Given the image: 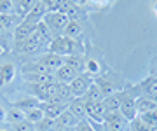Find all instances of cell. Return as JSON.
Segmentation results:
<instances>
[{"label":"cell","mask_w":157,"mask_h":131,"mask_svg":"<svg viewBox=\"0 0 157 131\" xmlns=\"http://www.w3.org/2000/svg\"><path fill=\"white\" fill-rule=\"evenodd\" d=\"M80 33H82V28H80L78 21H68V25L65 26V30H63V35L68 37V39H72V40L78 39Z\"/></svg>","instance_id":"603a6c76"},{"label":"cell","mask_w":157,"mask_h":131,"mask_svg":"<svg viewBox=\"0 0 157 131\" xmlns=\"http://www.w3.org/2000/svg\"><path fill=\"white\" fill-rule=\"evenodd\" d=\"M78 121L73 117L68 110H65V112H61V115L59 117H56V128H75V124H77Z\"/></svg>","instance_id":"7402d4cb"},{"label":"cell","mask_w":157,"mask_h":131,"mask_svg":"<svg viewBox=\"0 0 157 131\" xmlns=\"http://www.w3.org/2000/svg\"><path fill=\"white\" fill-rule=\"evenodd\" d=\"M9 129H11V131H37V129H35V126L32 124V122H28L26 119L11 124V128H9Z\"/></svg>","instance_id":"f1b7e54d"},{"label":"cell","mask_w":157,"mask_h":131,"mask_svg":"<svg viewBox=\"0 0 157 131\" xmlns=\"http://www.w3.org/2000/svg\"><path fill=\"white\" fill-rule=\"evenodd\" d=\"M157 108V100L155 98H150V96H145V94H140L136 98V114L141 115V114H147Z\"/></svg>","instance_id":"4fadbf2b"},{"label":"cell","mask_w":157,"mask_h":131,"mask_svg":"<svg viewBox=\"0 0 157 131\" xmlns=\"http://www.w3.org/2000/svg\"><path fill=\"white\" fill-rule=\"evenodd\" d=\"M105 131H126L128 129V121L124 119L121 112L105 117Z\"/></svg>","instance_id":"ba28073f"},{"label":"cell","mask_w":157,"mask_h":131,"mask_svg":"<svg viewBox=\"0 0 157 131\" xmlns=\"http://www.w3.org/2000/svg\"><path fill=\"white\" fill-rule=\"evenodd\" d=\"M14 107L21 108L23 112H28V110H32V108H35V107H40V102L35 96L28 94V96H25V98H19Z\"/></svg>","instance_id":"ffe728a7"},{"label":"cell","mask_w":157,"mask_h":131,"mask_svg":"<svg viewBox=\"0 0 157 131\" xmlns=\"http://www.w3.org/2000/svg\"><path fill=\"white\" fill-rule=\"evenodd\" d=\"M42 44H45V42L42 40V37H40V35L33 30V33L30 35L28 39L21 44V46H17L16 51H19V52H33V51H37Z\"/></svg>","instance_id":"30bf717a"},{"label":"cell","mask_w":157,"mask_h":131,"mask_svg":"<svg viewBox=\"0 0 157 131\" xmlns=\"http://www.w3.org/2000/svg\"><path fill=\"white\" fill-rule=\"evenodd\" d=\"M14 12V2L12 0H0V14H12Z\"/></svg>","instance_id":"1f68e13d"},{"label":"cell","mask_w":157,"mask_h":131,"mask_svg":"<svg viewBox=\"0 0 157 131\" xmlns=\"http://www.w3.org/2000/svg\"><path fill=\"white\" fill-rule=\"evenodd\" d=\"M6 32L7 30L0 25V46H2V49H6V46H7V40H6Z\"/></svg>","instance_id":"e575fe53"},{"label":"cell","mask_w":157,"mask_h":131,"mask_svg":"<svg viewBox=\"0 0 157 131\" xmlns=\"http://www.w3.org/2000/svg\"><path fill=\"white\" fill-rule=\"evenodd\" d=\"M39 61L49 70L51 74H54L61 65H65V58L58 56V54H52V52H47V54H42V56L39 58Z\"/></svg>","instance_id":"9c48e42d"},{"label":"cell","mask_w":157,"mask_h":131,"mask_svg":"<svg viewBox=\"0 0 157 131\" xmlns=\"http://www.w3.org/2000/svg\"><path fill=\"white\" fill-rule=\"evenodd\" d=\"M45 14H47V9H45V6L39 0V2H37V4L32 7V11H30L28 14L25 16V19H23V21H25L26 25H30V26H33V28H35V26H37V25H39L42 19H44Z\"/></svg>","instance_id":"5b68a950"},{"label":"cell","mask_w":157,"mask_h":131,"mask_svg":"<svg viewBox=\"0 0 157 131\" xmlns=\"http://www.w3.org/2000/svg\"><path fill=\"white\" fill-rule=\"evenodd\" d=\"M37 131H54L56 129V119H51V117H42V121H39L35 124Z\"/></svg>","instance_id":"484cf974"},{"label":"cell","mask_w":157,"mask_h":131,"mask_svg":"<svg viewBox=\"0 0 157 131\" xmlns=\"http://www.w3.org/2000/svg\"><path fill=\"white\" fill-rule=\"evenodd\" d=\"M65 65H68L72 70H75V74H84L86 72V60L80 54H70L65 58Z\"/></svg>","instance_id":"e0dca14e"},{"label":"cell","mask_w":157,"mask_h":131,"mask_svg":"<svg viewBox=\"0 0 157 131\" xmlns=\"http://www.w3.org/2000/svg\"><path fill=\"white\" fill-rule=\"evenodd\" d=\"M86 115H87L91 121L103 124V122H105V117H107L103 102H100V103H86Z\"/></svg>","instance_id":"52a82bcc"},{"label":"cell","mask_w":157,"mask_h":131,"mask_svg":"<svg viewBox=\"0 0 157 131\" xmlns=\"http://www.w3.org/2000/svg\"><path fill=\"white\" fill-rule=\"evenodd\" d=\"M37 2H39V0H17V6H14L16 16H19L21 19H25V16L32 11V7H33Z\"/></svg>","instance_id":"d6986e66"},{"label":"cell","mask_w":157,"mask_h":131,"mask_svg":"<svg viewBox=\"0 0 157 131\" xmlns=\"http://www.w3.org/2000/svg\"><path fill=\"white\" fill-rule=\"evenodd\" d=\"M73 131H94V126H93V122H89L87 119H82L75 124Z\"/></svg>","instance_id":"d6a6232c"},{"label":"cell","mask_w":157,"mask_h":131,"mask_svg":"<svg viewBox=\"0 0 157 131\" xmlns=\"http://www.w3.org/2000/svg\"><path fill=\"white\" fill-rule=\"evenodd\" d=\"M143 94L157 100V79L155 77H148V79L143 82Z\"/></svg>","instance_id":"cb8c5ba5"},{"label":"cell","mask_w":157,"mask_h":131,"mask_svg":"<svg viewBox=\"0 0 157 131\" xmlns=\"http://www.w3.org/2000/svg\"><path fill=\"white\" fill-rule=\"evenodd\" d=\"M14 75H16V70H14V67H12L11 63L2 65V67H0V86L9 84V82L14 79Z\"/></svg>","instance_id":"44dd1931"},{"label":"cell","mask_w":157,"mask_h":131,"mask_svg":"<svg viewBox=\"0 0 157 131\" xmlns=\"http://www.w3.org/2000/svg\"><path fill=\"white\" fill-rule=\"evenodd\" d=\"M145 124L152 126L154 129H157V108H154V110H150V112H147V114H141L138 115Z\"/></svg>","instance_id":"83f0119b"},{"label":"cell","mask_w":157,"mask_h":131,"mask_svg":"<svg viewBox=\"0 0 157 131\" xmlns=\"http://www.w3.org/2000/svg\"><path fill=\"white\" fill-rule=\"evenodd\" d=\"M68 112L75 117L77 121H82V119H87V115H86V102L82 98H73L68 102Z\"/></svg>","instance_id":"7c38bea8"},{"label":"cell","mask_w":157,"mask_h":131,"mask_svg":"<svg viewBox=\"0 0 157 131\" xmlns=\"http://www.w3.org/2000/svg\"><path fill=\"white\" fill-rule=\"evenodd\" d=\"M0 131H7V129H0Z\"/></svg>","instance_id":"74e56055"},{"label":"cell","mask_w":157,"mask_h":131,"mask_svg":"<svg viewBox=\"0 0 157 131\" xmlns=\"http://www.w3.org/2000/svg\"><path fill=\"white\" fill-rule=\"evenodd\" d=\"M33 26H30V25H26L25 21H21V23L16 26V30H14V46H21L25 40L28 39L30 35L33 33Z\"/></svg>","instance_id":"2e32d148"},{"label":"cell","mask_w":157,"mask_h":131,"mask_svg":"<svg viewBox=\"0 0 157 131\" xmlns=\"http://www.w3.org/2000/svg\"><path fill=\"white\" fill-rule=\"evenodd\" d=\"M40 2L45 6L47 12H56V11H59V6H61L63 0H40Z\"/></svg>","instance_id":"4dcf8cb0"},{"label":"cell","mask_w":157,"mask_h":131,"mask_svg":"<svg viewBox=\"0 0 157 131\" xmlns=\"http://www.w3.org/2000/svg\"><path fill=\"white\" fill-rule=\"evenodd\" d=\"M12 23H14V16H12V14H0V25L6 30L11 28Z\"/></svg>","instance_id":"836d02e7"},{"label":"cell","mask_w":157,"mask_h":131,"mask_svg":"<svg viewBox=\"0 0 157 131\" xmlns=\"http://www.w3.org/2000/svg\"><path fill=\"white\" fill-rule=\"evenodd\" d=\"M0 121H6V110L0 107Z\"/></svg>","instance_id":"d590c367"},{"label":"cell","mask_w":157,"mask_h":131,"mask_svg":"<svg viewBox=\"0 0 157 131\" xmlns=\"http://www.w3.org/2000/svg\"><path fill=\"white\" fill-rule=\"evenodd\" d=\"M59 12L68 17V21H77L78 16H80V9L73 0H63L61 6H59Z\"/></svg>","instance_id":"5bb4252c"},{"label":"cell","mask_w":157,"mask_h":131,"mask_svg":"<svg viewBox=\"0 0 157 131\" xmlns=\"http://www.w3.org/2000/svg\"><path fill=\"white\" fill-rule=\"evenodd\" d=\"M121 102H122V93L121 91H115L112 94H108L107 98H103V107H105V112L107 115H112V114H117L119 108H121Z\"/></svg>","instance_id":"8fae6325"},{"label":"cell","mask_w":157,"mask_h":131,"mask_svg":"<svg viewBox=\"0 0 157 131\" xmlns=\"http://www.w3.org/2000/svg\"><path fill=\"white\" fill-rule=\"evenodd\" d=\"M121 93H122V102H121L119 112L128 122H131L133 119L138 117V114H136V98L128 91H121Z\"/></svg>","instance_id":"3957f363"},{"label":"cell","mask_w":157,"mask_h":131,"mask_svg":"<svg viewBox=\"0 0 157 131\" xmlns=\"http://www.w3.org/2000/svg\"><path fill=\"white\" fill-rule=\"evenodd\" d=\"M49 52L58 54V56H63V58L70 56V54H75V40L68 39L65 35L54 37L49 42Z\"/></svg>","instance_id":"7a4b0ae2"},{"label":"cell","mask_w":157,"mask_h":131,"mask_svg":"<svg viewBox=\"0 0 157 131\" xmlns=\"http://www.w3.org/2000/svg\"><path fill=\"white\" fill-rule=\"evenodd\" d=\"M42 21H44V25L49 28L51 35H52V39H54V37L63 35V30H65V26L68 25V17L65 16V14H61L59 11H56V12H47Z\"/></svg>","instance_id":"6da1fadb"},{"label":"cell","mask_w":157,"mask_h":131,"mask_svg":"<svg viewBox=\"0 0 157 131\" xmlns=\"http://www.w3.org/2000/svg\"><path fill=\"white\" fill-rule=\"evenodd\" d=\"M103 93H101V89L98 87V84H94V80H93V84L89 86V89L86 91V94L82 96V100H84L86 103H100L103 102Z\"/></svg>","instance_id":"ac0fdd59"},{"label":"cell","mask_w":157,"mask_h":131,"mask_svg":"<svg viewBox=\"0 0 157 131\" xmlns=\"http://www.w3.org/2000/svg\"><path fill=\"white\" fill-rule=\"evenodd\" d=\"M40 108L44 110L45 117H51V119H56L61 115V112H65L68 108V103L63 102H44L40 103Z\"/></svg>","instance_id":"8992f818"},{"label":"cell","mask_w":157,"mask_h":131,"mask_svg":"<svg viewBox=\"0 0 157 131\" xmlns=\"http://www.w3.org/2000/svg\"><path fill=\"white\" fill-rule=\"evenodd\" d=\"M2 52H4V49H2V46H0V54H2Z\"/></svg>","instance_id":"8d00e7d4"},{"label":"cell","mask_w":157,"mask_h":131,"mask_svg":"<svg viewBox=\"0 0 157 131\" xmlns=\"http://www.w3.org/2000/svg\"><path fill=\"white\" fill-rule=\"evenodd\" d=\"M42 117H44V110L40 107H35L32 108V110H28V112H25V119L28 121V122H32V124H37L39 121H42Z\"/></svg>","instance_id":"4316f807"},{"label":"cell","mask_w":157,"mask_h":131,"mask_svg":"<svg viewBox=\"0 0 157 131\" xmlns=\"http://www.w3.org/2000/svg\"><path fill=\"white\" fill-rule=\"evenodd\" d=\"M6 121L9 124H14V122H19V121H25V112L21 108L17 107H12L6 112Z\"/></svg>","instance_id":"d4e9b609"},{"label":"cell","mask_w":157,"mask_h":131,"mask_svg":"<svg viewBox=\"0 0 157 131\" xmlns=\"http://www.w3.org/2000/svg\"><path fill=\"white\" fill-rule=\"evenodd\" d=\"M77 75L78 74H75V70H72L68 65H61V67L54 72V80L59 82V84H67L68 86Z\"/></svg>","instance_id":"9a60e30c"},{"label":"cell","mask_w":157,"mask_h":131,"mask_svg":"<svg viewBox=\"0 0 157 131\" xmlns=\"http://www.w3.org/2000/svg\"><path fill=\"white\" fill-rule=\"evenodd\" d=\"M131 131H155L152 126L145 124L140 117H136V119L131 121Z\"/></svg>","instance_id":"f546056e"},{"label":"cell","mask_w":157,"mask_h":131,"mask_svg":"<svg viewBox=\"0 0 157 131\" xmlns=\"http://www.w3.org/2000/svg\"><path fill=\"white\" fill-rule=\"evenodd\" d=\"M93 84V79L89 77V74H78L75 79L68 84V87H70V91H72L73 98H82L86 94V91L89 89V86Z\"/></svg>","instance_id":"277c9868"}]
</instances>
